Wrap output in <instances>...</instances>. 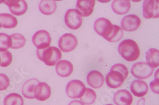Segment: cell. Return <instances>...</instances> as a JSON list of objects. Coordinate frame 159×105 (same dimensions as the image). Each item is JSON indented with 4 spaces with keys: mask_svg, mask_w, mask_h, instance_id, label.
<instances>
[{
    "mask_svg": "<svg viewBox=\"0 0 159 105\" xmlns=\"http://www.w3.org/2000/svg\"><path fill=\"white\" fill-rule=\"evenodd\" d=\"M141 25V20L136 15H129L123 18L121 22V26L123 30L128 32H132L137 30Z\"/></svg>",
    "mask_w": 159,
    "mask_h": 105,
    "instance_id": "7c38bea8",
    "label": "cell"
},
{
    "mask_svg": "<svg viewBox=\"0 0 159 105\" xmlns=\"http://www.w3.org/2000/svg\"><path fill=\"white\" fill-rule=\"evenodd\" d=\"M68 105H85V104L80 101L74 100V101H72L71 102H70Z\"/></svg>",
    "mask_w": 159,
    "mask_h": 105,
    "instance_id": "d6a6232c",
    "label": "cell"
},
{
    "mask_svg": "<svg viewBox=\"0 0 159 105\" xmlns=\"http://www.w3.org/2000/svg\"><path fill=\"white\" fill-rule=\"evenodd\" d=\"M65 23L71 30H76L81 27L82 16L78 10L70 9L66 11L64 17Z\"/></svg>",
    "mask_w": 159,
    "mask_h": 105,
    "instance_id": "277c9868",
    "label": "cell"
},
{
    "mask_svg": "<svg viewBox=\"0 0 159 105\" xmlns=\"http://www.w3.org/2000/svg\"><path fill=\"white\" fill-rule=\"evenodd\" d=\"M96 93L94 90L90 88H87L85 90V93L84 94L82 98H80V101L82 102L84 104L90 105L93 104L96 100Z\"/></svg>",
    "mask_w": 159,
    "mask_h": 105,
    "instance_id": "484cf974",
    "label": "cell"
},
{
    "mask_svg": "<svg viewBox=\"0 0 159 105\" xmlns=\"http://www.w3.org/2000/svg\"><path fill=\"white\" fill-rule=\"evenodd\" d=\"M57 74L61 77H69L73 71V64L68 60H61L56 64Z\"/></svg>",
    "mask_w": 159,
    "mask_h": 105,
    "instance_id": "ac0fdd59",
    "label": "cell"
},
{
    "mask_svg": "<svg viewBox=\"0 0 159 105\" xmlns=\"http://www.w3.org/2000/svg\"><path fill=\"white\" fill-rule=\"evenodd\" d=\"M34 98L39 101H45L51 95V88L45 82H39L34 88Z\"/></svg>",
    "mask_w": 159,
    "mask_h": 105,
    "instance_id": "4fadbf2b",
    "label": "cell"
},
{
    "mask_svg": "<svg viewBox=\"0 0 159 105\" xmlns=\"http://www.w3.org/2000/svg\"><path fill=\"white\" fill-rule=\"evenodd\" d=\"M94 31L104 39L109 37L113 30V25L107 19L99 18L94 23Z\"/></svg>",
    "mask_w": 159,
    "mask_h": 105,
    "instance_id": "8992f818",
    "label": "cell"
},
{
    "mask_svg": "<svg viewBox=\"0 0 159 105\" xmlns=\"http://www.w3.org/2000/svg\"><path fill=\"white\" fill-rule=\"evenodd\" d=\"M148 86L143 81L136 80L132 82L130 90L132 94L136 97H143L147 94L148 91Z\"/></svg>",
    "mask_w": 159,
    "mask_h": 105,
    "instance_id": "e0dca14e",
    "label": "cell"
},
{
    "mask_svg": "<svg viewBox=\"0 0 159 105\" xmlns=\"http://www.w3.org/2000/svg\"><path fill=\"white\" fill-rule=\"evenodd\" d=\"M125 78L120 73L116 70H111L106 77V82L107 86L113 89L120 87L124 83Z\"/></svg>",
    "mask_w": 159,
    "mask_h": 105,
    "instance_id": "8fae6325",
    "label": "cell"
},
{
    "mask_svg": "<svg viewBox=\"0 0 159 105\" xmlns=\"http://www.w3.org/2000/svg\"><path fill=\"white\" fill-rule=\"evenodd\" d=\"M86 87L84 84L79 80H73L66 86V92L68 96L73 99L80 98L84 94Z\"/></svg>",
    "mask_w": 159,
    "mask_h": 105,
    "instance_id": "5b68a950",
    "label": "cell"
},
{
    "mask_svg": "<svg viewBox=\"0 0 159 105\" xmlns=\"http://www.w3.org/2000/svg\"><path fill=\"white\" fill-rule=\"evenodd\" d=\"M1 27H2V25H1V23H0V29H1Z\"/></svg>",
    "mask_w": 159,
    "mask_h": 105,
    "instance_id": "e575fe53",
    "label": "cell"
},
{
    "mask_svg": "<svg viewBox=\"0 0 159 105\" xmlns=\"http://www.w3.org/2000/svg\"><path fill=\"white\" fill-rule=\"evenodd\" d=\"M38 58L48 66H54L62 58L61 51L56 47H48L43 49H37Z\"/></svg>",
    "mask_w": 159,
    "mask_h": 105,
    "instance_id": "7a4b0ae2",
    "label": "cell"
},
{
    "mask_svg": "<svg viewBox=\"0 0 159 105\" xmlns=\"http://www.w3.org/2000/svg\"><path fill=\"white\" fill-rule=\"evenodd\" d=\"M39 82L36 78H31L26 81L22 88V93L23 96L28 99H34V90L36 86Z\"/></svg>",
    "mask_w": 159,
    "mask_h": 105,
    "instance_id": "d6986e66",
    "label": "cell"
},
{
    "mask_svg": "<svg viewBox=\"0 0 159 105\" xmlns=\"http://www.w3.org/2000/svg\"><path fill=\"white\" fill-rule=\"evenodd\" d=\"M106 105H113V104H106Z\"/></svg>",
    "mask_w": 159,
    "mask_h": 105,
    "instance_id": "836d02e7",
    "label": "cell"
},
{
    "mask_svg": "<svg viewBox=\"0 0 159 105\" xmlns=\"http://www.w3.org/2000/svg\"><path fill=\"white\" fill-rule=\"evenodd\" d=\"M96 2L94 0H78L76 8L83 17H89L94 11Z\"/></svg>",
    "mask_w": 159,
    "mask_h": 105,
    "instance_id": "9a60e30c",
    "label": "cell"
},
{
    "mask_svg": "<svg viewBox=\"0 0 159 105\" xmlns=\"http://www.w3.org/2000/svg\"><path fill=\"white\" fill-rule=\"evenodd\" d=\"M0 23L3 28L12 29L17 25L18 21L14 15L9 14H0Z\"/></svg>",
    "mask_w": 159,
    "mask_h": 105,
    "instance_id": "7402d4cb",
    "label": "cell"
},
{
    "mask_svg": "<svg viewBox=\"0 0 159 105\" xmlns=\"http://www.w3.org/2000/svg\"><path fill=\"white\" fill-rule=\"evenodd\" d=\"M158 74V71L156 72L155 74V80L151 82L150 83V88L155 93V94H159V89H158V85H159V82H158V76L157 77V74Z\"/></svg>",
    "mask_w": 159,
    "mask_h": 105,
    "instance_id": "1f68e13d",
    "label": "cell"
},
{
    "mask_svg": "<svg viewBox=\"0 0 159 105\" xmlns=\"http://www.w3.org/2000/svg\"><path fill=\"white\" fill-rule=\"evenodd\" d=\"M10 85V80L7 75L0 74V91L6 90Z\"/></svg>",
    "mask_w": 159,
    "mask_h": 105,
    "instance_id": "f546056e",
    "label": "cell"
},
{
    "mask_svg": "<svg viewBox=\"0 0 159 105\" xmlns=\"http://www.w3.org/2000/svg\"><path fill=\"white\" fill-rule=\"evenodd\" d=\"M133 98L129 91L121 89L116 92L113 96V101L116 105H131Z\"/></svg>",
    "mask_w": 159,
    "mask_h": 105,
    "instance_id": "5bb4252c",
    "label": "cell"
},
{
    "mask_svg": "<svg viewBox=\"0 0 159 105\" xmlns=\"http://www.w3.org/2000/svg\"><path fill=\"white\" fill-rule=\"evenodd\" d=\"M87 81L89 86L90 87L94 89H98L102 86L104 82V78L100 72L92 70L88 74Z\"/></svg>",
    "mask_w": 159,
    "mask_h": 105,
    "instance_id": "2e32d148",
    "label": "cell"
},
{
    "mask_svg": "<svg viewBox=\"0 0 159 105\" xmlns=\"http://www.w3.org/2000/svg\"><path fill=\"white\" fill-rule=\"evenodd\" d=\"M0 58H1L0 66L2 67H7L12 61L11 53L8 51L0 52Z\"/></svg>",
    "mask_w": 159,
    "mask_h": 105,
    "instance_id": "f1b7e54d",
    "label": "cell"
},
{
    "mask_svg": "<svg viewBox=\"0 0 159 105\" xmlns=\"http://www.w3.org/2000/svg\"><path fill=\"white\" fill-rule=\"evenodd\" d=\"M153 71V68L143 61L136 63L131 69L132 75L139 79H146L150 77Z\"/></svg>",
    "mask_w": 159,
    "mask_h": 105,
    "instance_id": "3957f363",
    "label": "cell"
},
{
    "mask_svg": "<svg viewBox=\"0 0 159 105\" xmlns=\"http://www.w3.org/2000/svg\"><path fill=\"white\" fill-rule=\"evenodd\" d=\"M51 41L52 38L50 34L45 30L36 32L33 37V43L38 49H43L48 48Z\"/></svg>",
    "mask_w": 159,
    "mask_h": 105,
    "instance_id": "52a82bcc",
    "label": "cell"
},
{
    "mask_svg": "<svg viewBox=\"0 0 159 105\" xmlns=\"http://www.w3.org/2000/svg\"><path fill=\"white\" fill-rule=\"evenodd\" d=\"M123 36H124V32H123L122 29L118 25H113V30L111 34L109 37H107L105 39L109 42L115 43L120 41V39L123 37Z\"/></svg>",
    "mask_w": 159,
    "mask_h": 105,
    "instance_id": "4316f807",
    "label": "cell"
},
{
    "mask_svg": "<svg viewBox=\"0 0 159 105\" xmlns=\"http://www.w3.org/2000/svg\"><path fill=\"white\" fill-rule=\"evenodd\" d=\"M4 3L8 6L11 14L17 16L24 15L28 8L27 2L23 0H10Z\"/></svg>",
    "mask_w": 159,
    "mask_h": 105,
    "instance_id": "30bf717a",
    "label": "cell"
},
{
    "mask_svg": "<svg viewBox=\"0 0 159 105\" xmlns=\"http://www.w3.org/2000/svg\"><path fill=\"white\" fill-rule=\"evenodd\" d=\"M78 44L76 37L72 34L67 33L62 35L59 41V47L63 52H70L74 50Z\"/></svg>",
    "mask_w": 159,
    "mask_h": 105,
    "instance_id": "ba28073f",
    "label": "cell"
},
{
    "mask_svg": "<svg viewBox=\"0 0 159 105\" xmlns=\"http://www.w3.org/2000/svg\"><path fill=\"white\" fill-rule=\"evenodd\" d=\"M159 51L155 48H151L146 53V60L152 68H157L159 66Z\"/></svg>",
    "mask_w": 159,
    "mask_h": 105,
    "instance_id": "603a6c76",
    "label": "cell"
},
{
    "mask_svg": "<svg viewBox=\"0 0 159 105\" xmlns=\"http://www.w3.org/2000/svg\"><path fill=\"white\" fill-rule=\"evenodd\" d=\"M118 51L121 57L128 61L136 60L140 55V50L138 44L132 39H126L118 46Z\"/></svg>",
    "mask_w": 159,
    "mask_h": 105,
    "instance_id": "6da1fadb",
    "label": "cell"
},
{
    "mask_svg": "<svg viewBox=\"0 0 159 105\" xmlns=\"http://www.w3.org/2000/svg\"><path fill=\"white\" fill-rule=\"evenodd\" d=\"M11 48L17 49L24 46L25 44V38L20 34L16 33L11 35Z\"/></svg>",
    "mask_w": 159,
    "mask_h": 105,
    "instance_id": "cb8c5ba5",
    "label": "cell"
},
{
    "mask_svg": "<svg viewBox=\"0 0 159 105\" xmlns=\"http://www.w3.org/2000/svg\"><path fill=\"white\" fill-rule=\"evenodd\" d=\"M112 10L115 13L118 15H124L129 11L130 8V1H119L115 0L111 5Z\"/></svg>",
    "mask_w": 159,
    "mask_h": 105,
    "instance_id": "ffe728a7",
    "label": "cell"
},
{
    "mask_svg": "<svg viewBox=\"0 0 159 105\" xmlns=\"http://www.w3.org/2000/svg\"><path fill=\"white\" fill-rule=\"evenodd\" d=\"M11 46V37L5 33H0V52L7 51Z\"/></svg>",
    "mask_w": 159,
    "mask_h": 105,
    "instance_id": "83f0119b",
    "label": "cell"
},
{
    "mask_svg": "<svg viewBox=\"0 0 159 105\" xmlns=\"http://www.w3.org/2000/svg\"><path fill=\"white\" fill-rule=\"evenodd\" d=\"M0 61H1V58H0Z\"/></svg>",
    "mask_w": 159,
    "mask_h": 105,
    "instance_id": "d590c367",
    "label": "cell"
},
{
    "mask_svg": "<svg viewBox=\"0 0 159 105\" xmlns=\"http://www.w3.org/2000/svg\"><path fill=\"white\" fill-rule=\"evenodd\" d=\"M111 70H116L119 72H120L124 76V77L126 78L129 75V71L127 68L124 65L121 64V63H117L114 65L111 68Z\"/></svg>",
    "mask_w": 159,
    "mask_h": 105,
    "instance_id": "4dcf8cb0",
    "label": "cell"
},
{
    "mask_svg": "<svg viewBox=\"0 0 159 105\" xmlns=\"http://www.w3.org/2000/svg\"><path fill=\"white\" fill-rule=\"evenodd\" d=\"M143 17L145 19H150L152 18H158V2L146 0L143 2Z\"/></svg>",
    "mask_w": 159,
    "mask_h": 105,
    "instance_id": "9c48e42d",
    "label": "cell"
},
{
    "mask_svg": "<svg viewBox=\"0 0 159 105\" xmlns=\"http://www.w3.org/2000/svg\"><path fill=\"white\" fill-rule=\"evenodd\" d=\"M4 105H24V99L19 94L11 93L5 97Z\"/></svg>",
    "mask_w": 159,
    "mask_h": 105,
    "instance_id": "d4e9b609",
    "label": "cell"
},
{
    "mask_svg": "<svg viewBox=\"0 0 159 105\" xmlns=\"http://www.w3.org/2000/svg\"><path fill=\"white\" fill-rule=\"evenodd\" d=\"M39 9L43 15H50L56 11V2L54 0H43L39 3Z\"/></svg>",
    "mask_w": 159,
    "mask_h": 105,
    "instance_id": "44dd1931",
    "label": "cell"
}]
</instances>
